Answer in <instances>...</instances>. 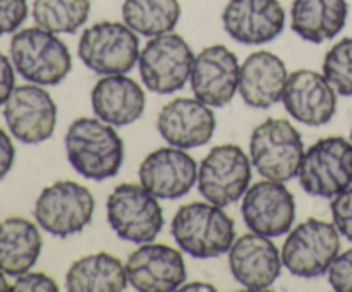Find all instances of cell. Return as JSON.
<instances>
[{
  "label": "cell",
  "instance_id": "cell-1",
  "mask_svg": "<svg viewBox=\"0 0 352 292\" xmlns=\"http://www.w3.org/2000/svg\"><path fill=\"white\" fill-rule=\"evenodd\" d=\"M65 153L78 174L105 181L119 174L124 164V141L113 126L98 117H81L69 126Z\"/></svg>",
  "mask_w": 352,
  "mask_h": 292
},
{
  "label": "cell",
  "instance_id": "cell-2",
  "mask_svg": "<svg viewBox=\"0 0 352 292\" xmlns=\"http://www.w3.org/2000/svg\"><path fill=\"white\" fill-rule=\"evenodd\" d=\"M172 236L184 253L192 258H217L229 253L236 240L234 220L213 203L182 205L172 218Z\"/></svg>",
  "mask_w": 352,
  "mask_h": 292
},
{
  "label": "cell",
  "instance_id": "cell-3",
  "mask_svg": "<svg viewBox=\"0 0 352 292\" xmlns=\"http://www.w3.org/2000/svg\"><path fill=\"white\" fill-rule=\"evenodd\" d=\"M10 60L21 78L33 85L55 86L72 69L67 45L40 26L16 31L10 40Z\"/></svg>",
  "mask_w": 352,
  "mask_h": 292
},
{
  "label": "cell",
  "instance_id": "cell-4",
  "mask_svg": "<svg viewBox=\"0 0 352 292\" xmlns=\"http://www.w3.org/2000/svg\"><path fill=\"white\" fill-rule=\"evenodd\" d=\"M140 38L126 23L102 21L86 27L79 38L78 55L96 74H127L140 60Z\"/></svg>",
  "mask_w": 352,
  "mask_h": 292
},
{
  "label": "cell",
  "instance_id": "cell-5",
  "mask_svg": "<svg viewBox=\"0 0 352 292\" xmlns=\"http://www.w3.org/2000/svg\"><path fill=\"white\" fill-rule=\"evenodd\" d=\"M251 164L265 179L291 181L305 157L301 133L284 119H267L254 127L250 141Z\"/></svg>",
  "mask_w": 352,
  "mask_h": 292
},
{
  "label": "cell",
  "instance_id": "cell-6",
  "mask_svg": "<svg viewBox=\"0 0 352 292\" xmlns=\"http://www.w3.org/2000/svg\"><path fill=\"white\" fill-rule=\"evenodd\" d=\"M146 188L131 182L119 184L107 199V220L122 240L151 243L164 229V210Z\"/></svg>",
  "mask_w": 352,
  "mask_h": 292
},
{
  "label": "cell",
  "instance_id": "cell-7",
  "mask_svg": "<svg viewBox=\"0 0 352 292\" xmlns=\"http://www.w3.org/2000/svg\"><path fill=\"white\" fill-rule=\"evenodd\" d=\"M301 188L316 198H333L352 186V143L342 136L316 141L298 170Z\"/></svg>",
  "mask_w": 352,
  "mask_h": 292
},
{
  "label": "cell",
  "instance_id": "cell-8",
  "mask_svg": "<svg viewBox=\"0 0 352 292\" xmlns=\"http://www.w3.org/2000/svg\"><path fill=\"white\" fill-rule=\"evenodd\" d=\"M340 251V232L336 223L308 218L289 232L280 256L296 277L315 278L327 273Z\"/></svg>",
  "mask_w": 352,
  "mask_h": 292
},
{
  "label": "cell",
  "instance_id": "cell-9",
  "mask_svg": "<svg viewBox=\"0 0 352 292\" xmlns=\"http://www.w3.org/2000/svg\"><path fill=\"white\" fill-rule=\"evenodd\" d=\"M33 213L40 229L64 239L91 223L95 198L78 182L57 181L40 192Z\"/></svg>",
  "mask_w": 352,
  "mask_h": 292
},
{
  "label": "cell",
  "instance_id": "cell-10",
  "mask_svg": "<svg viewBox=\"0 0 352 292\" xmlns=\"http://www.w3.org/2000/svg\"><path fill=\"white\" fill-rule=\"evenodd\" d=\"M195 54L177 33L153 36L140 54V74L144 86L157 95L179 91L191 79Z\"/></svg>",
  "mask_w": 352,
  "mask_h": 292
},
{
  "label": "cell",
  "instance_id": "cell-11",
  "mask_svg": "<svg viewBox=\"0 0 352 292\" xmlns=\"http://www.w3.org/2000/svg\"><path fill=\"white\" fill-rule=\"evenodd\" d=\"M251 182V158L237 144H220L210 150L198 168V188L206 201L217 206L234 205Z\"/></svg>",
  "mask_w": 352,
  "mask_h": 292
},
{
  "label": "cell",
  "instance_id": "cell-12",
  "mask_svg": "<svg viewBox=\"0 0 352 292\" xmlns=\"http://www.w3.org/2000/svg\"><path fill=\"white\" fill-rule=\"evenodd\" d=\"M3 119L17 141L40 144L50 139L57 126V105L40 85H21L3 105Z\"/></svg>",
  "mask_w": 352,
  "mask_h": 292
},
{
  "label": "cell",
  "instance_id": "cell-13",
  "mask_svg": "<svg viewBox=\"0 0 352 292\" xmlns=\"http://www.w3.org/2000/svg\"><path fill=\"white\" fill-rule=\"evenodd\" d=\"M241 213L251 232L280 237L287 234L294 223V196L284 182L267 179L248 188L243 196Z\"/></svg>",
  "mask_w": 352,
  "mask_h": 292
},
{
  "label": "cell",
  "instance_id": "cell-14",
  "mask_svg": "<svg viewBox=\"0 0 352 292\" xmlns=\"http://www.w3.org/2000/svg\"><path fill=\"white\" fill-rule=\"evenodd\" d=\"M127 280L140 292H172L186 282V263L181 251L168 244L144 243L129 254Z\"/></svg>",
  "mask_w": 352,
  "mask_h": 292
},
{
  "label": "cell",
  "instance_id": "cell-15",
  "mask_svg": "<svg viewBox=\"0 0 352 292\" xmlns=\"http://www.w3.org/2000/svg\"><path fill=\"white\" fill-rule=\"evenodd\" d=\"M241 65L226 45H212L195 57L191 88L195 98L208 106H226L239 91Z\"/></svg>",
  "mask_w": 352,
  "mask_h": 292
},
{
  "label": "cell",
  "instance_id": "cell-16",
  "mask_svg": "<svg viewBox=\"0 0 352 292\" xmlns=\"http://www.w3.org/2000/svg\"><path fill=\"white\" fill-rule=\"evenodd\" d=\"M336 93L323 74L299 69L289 74L282 103L292 119L306 126L320 127L329 124L336 115Z\"/></svg>",
  "mask_w": 352,
  "mask_h": 292
},
{
  "label": "cell",
  "instance_id": "cell-17",
  "mask_svg": "<svg viewBox=\"0 0 352 292\" xmlns=\"http://www.w3.org/2000/svg\"><path fill=\"white\" fill-rule=\"evenodd\" d=\"M140 181L157 198L177 199L198 182V165L182 148H158L141 161Z\"/></svg>",
  "mask_w": 352,
  "mask_h": 292
},
{
  "label": "cell",
  "instance_id": "cell-18",
  "mask_svg": "<svg viewBox=\"0 0 352 292\" xmlns=\"http://www.w3.org/2000/svg\"><path fill=\"white\" fill-rule=\"evenodd\" d=\"M222 24L232 40L263 45L284 31L285 10L278 0H229L222 12Z\"/></svg>",
  "mask_w": 352,
  "mask_h": 292
},
{
  "label": "cell",
  "instance_id": "cell-19",
  "mask_svg": "<svg viewBox=\"0 0 352 292\" xmlns=\"http://www.w3.org/2000/svg\"><path fill=\"white\" fill-rule=\"evenodd\" d=\"M282 256L270 237L251 232L229 249L230 273L248 291H267L280 277Z\"/></svg>",
  "mask_w": 352,
  "mask_h": 292
},
{
  "label": "cell",
  "instance_id": "cell-20",
  "mask_svg": "<svg viewBox=\"0 0 352 292\" xmlns=\"http://www.w3.org/2000/svg\"><path fill=\"white\" fill-rule=\"evenodd\" d=\"M157 127L170 146L189 150L212 139L217 120L213 110L198 98H175L160 110Z\"/></svg>",
  "mask_w": 352,
  "mask_h": 292
},
{
  "label": "cell",
  "instance_id": "cell-21",
  "mask_svg": "<svg viewBox=\"0 0 352 292\" xmlns=\"http://www.w3.org/2000/svg\"><path fill=\"white\" fill-rule=\"evenodd\" d=\"M287 78V67L278 55L267 50L254 52L241 64V98L253 109H270L282 102Z\"/></svg>",
  "mask_w": 352,
  "mask_h": 292
},
{
  "label": "cell",
  "instance_id": "cell-22",
  "mask_svg": "<svg viewBox=\"0 0 352 292\" xmlns=\"http://www.w3.org/2000/svg\"><path fill=\"white\" fill-rule=\"evenodd\" d=\"M93 112L110 126H129L141 119L146 106L143 88L126 74H109L91 91Z\"/></svg>",
  "mask_w": 352,
  "mask_h": 292
},
{
  "label": "cell",
  "instance_id": "cell-23",
  "mask_svg": "<svg viewBox=\"0 0 352 292\" xmlns=\"http://www.w3.org/2000/svg\"><path fill=\"white\" fill-rule=\"evenodd\" d=\"M349 14L347 0H294L291 27L309 43H323L344 30Z\"/></svg>",
  "mask_w": 352,
  "mask_h": 292
},
{
  "label": "cell",
  "instance_id": "cell-24",
  "mask_svg": "<svg viewBox=\"0 0 352 292\" xmlns=\"http://www.w3.org/2000/svg\"><path fill=\"white\" fill-rule=\"evenodd\" d=\"M40 230L36 223L23 216H10L0 222V270L10 277L26 273L41 253Z\"/></svg>",
  "mask_w": 352,
  "mask_h": 292
},
{
  "label": "cell",
  "instance_id": "cell-25",
  "mask_svg": "<svg viewBox=\"0 0 352 292\" xmlns=\"http://www.w3.org/2000/svg\"><path fill=\"white\" fill-rule=\"evenodd\" d=\"M127 284L126 265L110 253L86 254L65 275V289L71 292H120Z\"/></svg>",
  "mask_w": 352,
  "mask_h": 292
},
{
  "label": "cell",
  "instance_id": "cell-26",
  "mask_svg": "<svg viewBox=\"0 0 352 292\" xmlns=\"http://www.w3.org/2000/svg\"><path fill=\"white\" fill-rule=\"evenodd\" d=\"M122 19L141 36L172 33L181 19L179 0H124Z\"/></svg>",
  "mask_w": 352,
  "mask_h": 292
},
{
  "label": "cell",
  "instance_id": "cell-27",
  "mask_svg": "<svg viewBox=\"0 0 352 292\" xmlns=\"http://www.w3.org/2000/svg\"><path fill=\"white\" fill-rule=\"evenodd\" d=\"M89 9V0H34L33 19L50 33L74 34L88 21Z\"/></svg>",
  "mask_w": 352,
  "mask_h": 292
},
{
  "label": "cell",
  "instance_id": "cell-28",
  "mask_svg": "<svg viewBox=\"0 0 352 292\" xmlns=\"http://www.w3.org/2000/svg\"><path fill=\"white\" fill-rule=\"evenodd\" d=\"M323 76L339 95L352 96V38H342L327 52Z\"/></svg>",
  "mask_w": 352,
  "mask_h": 292
},
{
  "label": "cell",
  "instance_id": "cell-29",
  "mask_svg": "<svg viewBox=\"0 0 352 292\" xmlns=\"http://www.w3.org/2000/svg\"><path fill=\"white\" fill-rule=\"evenodd\" d=\"M330 210H332V218L337 230L352 243V188H347L340 194L333 196Z\"/></svg>",
  "mask_w": 352,
  "mask_h": 292
},
{
  "label": "cell",
  "instance_id": "cell-30",
  "mask_svg": "<svg viewBox=\"0 0 352 292\" xmlns=\"http://www.w3.org/2000/svg\"><path fill=\"white\" fill-rule=\"evenodd\" d=\"M28 17V0H0V36L16 33Z\"/></svg>",
  "mask_w": 352,
  "mask_h": 292
},
{
  "label": "cell",
  "instance_id": "cell-31",
  "mask_svg": "<svg viewBox=\"0 0 352 292\" xmlns=\"http://www.w3.org/2000/svg\"><path fill=\"white\" fill-rule=\"evenodd\" d=\"M329 282L333 291L352 292V247L337 254L329 268Z\"/></svg>",
  "mask_w": 352,
  "mask_h": 292
},
{
  "label": "cell",
  "instance_id": "cell-32",
  "mask_svg": "<svg viewBox=\"0 0 352 292\" xmlns=\"http://www.w3.org/2000/svg\"><path fill=\"white\" fill-rule=\"evenodd\" d=\"M12 292H57L58 285L43 271H26L17 275L16 282L10 285Z\"/></svg>",
  "mask_w": 352,
  "mask_h": 292
},
{
  "label": "cell",
  "instance_id": "cell-33",
  "mask_svg": "<svg viewBox=\"0 0 352 292\" xmlns=\"http://www.w3.org/2000/svg\"><path fill=\"white\" fill-rule=\"evenodd\" d=\"M16 88V72L14 64L6 54L0 52V106L6 105L10 93Z\"/></svg>",
  "mask_w": 352,
  "mask_h": 292
},
{
  "label": "cell",
  "instance_id": "cell-34",
  "mask_svg": "<svg viewBox=\"0 0 352 292\" xmlns=\"http://www.w3.org/2000/svg\"><path fill=\"white\" fill-rule=\"evenodd\" d=\"M16 158V148L9 134L0 127V181L10 172Z\"/></svg>",
  "mask_w": 352,
  "mask_h": 292
},
{
  "label": "cell",
  "instance_id": "cell-35",
  "mask_svg": "<svg viewBox=\"0 0 352 292\" xmlns=\"http://www.w3.org/2000/svg\"><path fill=\"white\" fill-rule=\"evenodd\" d=\"M181 291H217L215 287H213L212 284H208V282H191V284L188 285H182Z\"/></svg>",
  "mask_w": 352,
  "mask_h": 292
},
{
  "label": "cell",
  "instance_id": "cell-36",
  "mask_svg": "<svg viewBox=\"0 0 352 292\" xmlns=\"http://www.w3.org/2000/svg\"><path fill=\"white\" fill-rule=\"evenodd\" d=\"M3 291H10V285H9V282H7L6 273L0 270V292H3Z\"/></svg>",
  "mask_w": 352,
  "mask_h": 292
},
{
  "label": "cell",
  "instance_id": "cell-37",
  "mask_svg": "<svg viewBox=\"0 0 352 292\" xmlns=\"http://www.w3.org/2000/svg\"><path fill=\"white\" fill-rule=\"evenodd\" d=\"M351 143H352V129H351Z\"/></svg>",
  "mask_w": 352,
  "mask_h": 292
}]
</instances>
